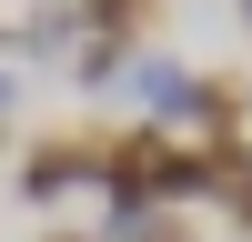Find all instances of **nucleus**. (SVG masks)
<instances>
[{
    "label": "nucleus",
    "instance_id": "obj_4",
    "mask_svg": "<svg viewBox=\"0 0 252 242\" xmlns=\"http://www.w3.org/2000/svg\"><path fill=\"white\" fill-rule=\"evenodd\" d=\"M242 101H252L242 81H232V71H212V81H202V101H192V121H202V131H232V121H242Z\"/></svg>",
    "mask_w": 252,
    "mask_h": 242
},
{
    "label": "nucleus",
    "instance_id": "obj_3",
    "mask_svg": "<svg viewBox=\"0 0 252 242\" xmlns=\"http://www.w3.org/2000/svg\"><path fill=\"white\" fill-rule=\"evenodd\" d=\"M71 71H81V91H101V81H121V71H131V30H91Z\"/></svg>",
    "mask_w": 252,
    "mask_h": 242
},
{
    "label": "nucleus",
    "instance_id": "obj_2",
    "mask_svg": "<svg viewBox=\"0 0 252 242\" xmlns=\"http://www.w3.org/2000/svg\"><path fill=\"white\" fill-rule=\"evenodd\" d=\"M131 91H141V111H152L161 131H172V121H192L202 81H192V71H172V60H141V81H131Z\"/></svg>",
    "mask_w": 252,
    "mask_h": 242
},
{
    "label": "nucleus",
    "instance_id": "obj_6",
    "mask_svg": "<svg viewBox=\"0 0 252 242\" xmlns=\"http://www.w3.org/2000/svg\"><path fill=\"white\" fill-rule=\"evenodd\" d=\"M242 30H252V0H242Z\"/></svg>",
    "mask_w": 252,
    "mask_h": 242
},
{
    "label": "nucleus",
    "instance_id": "obj_1",
    "mask_svg": "<svg viewBox=\"0 0 252 242\" xmlns=\"http://www.w3.org/2000/svg\"><path fill=\"white\" fill-rule=\"evenodd\" d=\"M71 172H101V151H91V141H40V151L20 161V202H61Z\"/></svg>",
    "mask_w": 252,
    "mask_h": 242
},
{
    "label": "nucleus",
    "instance_id": "obj_5",
    "mask_svg": "<svg viewBox=\"0 0 252 242\" xmlns=\"http://www.w3.org/2000/svg\"><path fill=\"white\" fill-rule=\"evenodd\" d=\"M10 101H20V81H10V71H0V121H10Z\"/></svg>",
    "mask_w": 252,
    "mask_h": 242
}]
</instances>
